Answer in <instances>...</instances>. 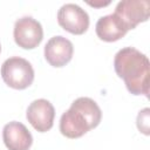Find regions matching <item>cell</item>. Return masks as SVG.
I'll list each match as a JSON object with an SVG mask.
<instances>
[{
    "label": "cell",
    "mask_w": 150,
    "mask_h": 150,
    "mask_svg": "<svg viewBox=\"0 0 150 150\" xmlns=\"http://www.w3.org/2000/svg\"><path fill=\"white\" fill-rule=\"evenodd\" d=\"M95 30L101 40L107 42H112L123 38L129 29L122 22V20L115 13H112L101 16L96 22Z\"/></svg>",
    "instance_id": "obj_10"
},
{
    "label": "cell",
    "mask_w": 150,
    "mask_h": 150,
    "mask_svg": "<svg viewBox=\"0 0 150 150\" xmlns=\"http://www.w3.org/2000/svg\"><path fill=\"white\" fill-rule=\"evenodd\" d=\"M137 127L139 131L145 135H149V108H145L139 111L137 116Z\"/></svg>",
    "instance_id": "obj_11"
},
{
    "label": "cell",
    "mask_w": 150,
    "mask_h": 150,
    "mask_svg": "<svg viewBox=\"0 0 150 150\" xmlns=\"http://www.w3.org/2000/svg\"><path fill=\"white\" fill-rule=\"evenodd\" d=\"M14 41L23 49H33L40 45L43 39L41 23L32 16H22L14 23Z\"/></svg>",
    "instance_id": "obj_4"
},
{
    "label": "cell",
    "mask_w": 150,
    "mask_h": 150,
    "mask_svg": "<svg viewBox=\"0 0 150 150\" xmlns=\"http://www.w3.org/2000/svg\"><path fill=\"white\" fill-rule=\"evenodd\" d=\"M26 117L35 130L39 132H46L53 127L55 109L49 101L38 98L28 105Z\"/></svg>",
    "instance_id": "obj_7"
},
{
    "label": "cell",
    "mask_w": 150,
    "mask_h": 150,
    "mask_svg": "<svg viewBox=\"0 0 150 150\" xmlns=\"http://www.w3.org/2000/svg\"><path fill=\"white\" fill-rule=\"evenodd\" d=\"M0 52H1V45H0Z\"/></svg>",
    "instance_id": "obj_13"
},
{
    "label": "cell",
    "mask_w": 150,
    "mask_h": 150,
    "mask_svg": "<svg viewBox=\"0 0 150 150\" xmlns=\"http://www.w3.org/2000/svg\"><path fill=\"white\" fill-rule=\"evenodd\" d=\"M74 47L70 40L62 35L50 38L45 46V59L53 67H63L73 57Z\"/></svg>",
    "instance_id": "obj_8"
},
{
    "label": "cell",
    "mask_w": 150,
    "mask_h": 150,
    "mask_svg": "<svg viewBox=\"0 0 150 150\" xmlns=\"http://www.w3.org/2000/svg\"><path fill=\"white\" fill-rule=\"evenodd\" d=\"M114 68L131 94L149 96V60L143 53L134 47L120 49L114 59Z\"/></svg>",
    "instance_id": "obj_1"
},
{
    "label": "cell",
    "mask_w": 150,
    "mask_h": 150,
    "mask_svg": "<svg viewBox=\"0 0 150 150\" xmlns=\"http://www.w3.org/2000/svg\"><path fill=\"white\" fill-rule=\"evenodd\" d=\"M2 138L8 150H29L33 143V136L21 123L12 121L4 127Z\"/></svg>",
    "instance_id": "obj_9"
},
{
    "label": "cell",
    "mask_w": 150,
    "mask_h": 150,
    "mask_svg": "<svg viewBox=\"0 0 150 150\" xmlns=\"http://www.w3.org/2000/svg\"><path fill=\"white\" fill-rule=\"evenodd\" d=\"M102 118V111L90 97L76 98L70 108L62 114L60 131L68 138H79L89 130L96 128Z\"/></svg>",
    "instance_id": "obj_2"
},
{
    "label": "cell",
    "mask_w": 150,
    "mask_h": 150,
    "mask_svg": "<svg viewBox=\"0 0 150 150\" xmlns=\"http://www.w3.org/2000/svg\"><path fill=\"white\" fill-rule=\"evenodd\" d=\"M88 5H90V6H94V7H103V6H107V5H109L110 4V1H105V2H102V1H100V2H93V1H88L87 2Z\"/></svg>",
    "instance_id": "obj_12"
},
{
    "label": "cell",
    "mask_w": 150,
    "mask_h": 150,
    "mask_svg": "<svg viewBox=\"0 0 150 150\" xmlns=\"http://www.w3.org/2000/svg\"><path fill=\"white\" fill-rule=\"evenodd\" d=\"M57 22L71 34H83L89 27V15L79 5L64 4L57 12Z\"/></svg>",
    "instance_id": "obj_5"
},
{
    "label": "cell",
    "mask_w": 150,
    "mask_h": 150,
    "mask_svg": "<svg viewBox=\"0 0 150 150\" xmlns=\"http://www.w3.org/2000/svg\"><path fill=\"white\" fill-rule=\"evenodd\" d=\"M150 2L148 0H123L115 8V14L122 20L128 29H134L138 23L149 18Z\"/></svg>",
    "instance_id": "obj_6"
},
{
    "label": "cell",
    "mask_w": 150,
    "mask_h": 150,
    "mask_svg": "<svg viewBox=\"0 0 150 150\" xmlns=\"http://www.w3.org/2000/svg\"><path fill=\"white\" fill-rule=\"evenodd\" d=\"M1 76L8 87L21 90L28 88L33 83L34 69L26 59L13 56L2 63Z\"/></svg>",
    "instance_id": "obj_3"
}]
</instances>
